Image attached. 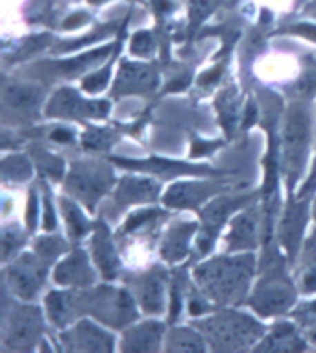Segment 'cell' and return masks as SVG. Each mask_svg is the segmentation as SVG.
<instances>
[{
	"label": "cell",
	"instance_id": "obj_11",
	"mask_svg": "<svg viewBox=\"0 0 316 353\" xmlns=\"http://www.w3.org/2000/svg\"><path fill=\"white\" fill-rule=\"evenodd\" d=\"M35 333H37V319H35L34 314H30V316L19 320L17 324H15L10 341L23 344V346H28L30 342L34 341Z\"/></svg>",
	"mask_w": 316,
	"mask_h": 353
},
{
	"label": "cell",
	"instance_id": "obj_3",
	"mask_svg": "<svg viewBox=\"0 0 316 353\" xmlns=\"http://www.w3.org/2000/svg\"><path fill=\"white\" fill-rule=\"evenodd\" d=\"M45 270L30 257H24L23 261H19L17 265L12 270V281L13 289H17L19 294L32 296L35 289L39 287V283L45 278Z\"/></svg>",
	"mask_w": 316,
	"mask_h": 353
},
{
	"label": "cell",
	"instance_id": "obj_6",
	"mask_svg": "<svg viewBox=\"0 0 316 353\" xmlns=\"http://www.w3.org/2000/svg\"><path fill=\"white\" fill-rule=\"evenodd\" d=\"M154 74L144 67H133V65H124L121 80L117 81V91H135V89H146L154 85Z\"/></svg>",
	"mask_w": 316,
	"mask_h": 353
},
{
	"label": "cell",
	"instance_id": "obj_26",
	"mask_svg": "<svg viewBox=\"0 0 316 353\" xmlns=\"http://www.w3.org/2000/svg\"><path fill=\"white\" fill-rule=\"evenodd\" d=\"M35 216H37V208H35V196L32 194V198H30V203H28V216H26V219H28L30 230L34 228Z\"/></svg>",
	"mask_w": 316,
	"mask_h": 353
},
{
	"label": "cell",
	"instance_id": "obj_8",
	"mask_svg": "<svg viewBox=\"0 0 316 353\" xmlns=\"http://www.w3.org/2000/svg\"><path fill=\"white\" fill-rule=\"evenodd\" d=\"M87 278L89 276H87L86 265H83V259L80 255H75V257L65 261L63 265L58 268V272H56V279L59 283H81Z\"/></svg>",
	"mask_w": 316,
	"mask_h": 353
},
{
	"label": "cell",
	"instance_id": "obj_18",
	"mask_svg": "<svg viewBox=\"0 0 316 353\" xmlns=\"http://www.w3.org/2000/svg\"><path fill=\"white\" fill-rule=\"evenodd\" d=\"M215 6V0H190V17L195 23H200Z\"/></svg>",
	"mask_w": 316,
	"mask_h": 353
},
{
	"label": "cell",
	"instance_id": "obj_34",
	"mask_svg": "<svg viewBox=\"0 0 316 353\" xmlns=\"http://www.w3.org/2000/svg\"><path fill=\"white\" fill-rule=\"evenodd\" d=\"M316 185V163H315V172H313V176H310L309 178V183H307V185H305V189L304 191H302V194H305V192L309 191V189H313V187Z\"/></svg>",
	"mask_w": 316,
	"mask_h": 353
},
{
	"label": "cell",
	"instance_id": "obj_14",
	"mask_svg": "<svg viewBox=\"0 0 316 353\" xmlns=\"http://www.w3.org/2000/svg\"><path fill=\"white\" fill-rule=\"evenodd\" d=\"M6 100L13 108L24 110V108H32L37 102V93L28 87H12V89H8Z\"/></svg>",
	"mask_w": 316,
	"mask_h": 353
},
{
	"label": "cell",
	"instance_id": "obj_15",
	"mask_svg": "<svg viewBox=\"0 0 316 353\" xmlns=\"http://www.w3.org/2000/svg\"><path fill=\"white\" fill-rule=\"evenodd\" d=\"M143 305L150 313H157L161 307V285L157 279H150L143 289Z\"/></svg>",
	"mask_w": 316,
	"mask_h": 353
},
{
	"label": "cell",
	"instance_id": "obj_36",
	"mask_svg": "<svg viewBox=\"0 0 316 353\" xmlns=\"http://www.w3.org/2000/svg\"><path fill=\"white\" fill-rule=\"evenodd\" d=\"M305 283H307V289H316V270H313V272H310V276L307 278V281H305Z\"/></svg>",
	"mask_w": 316,
	"mask_h": 353
},
{
	"label": "cell",
	"instance_id": "obj_24",
	"mask_svg": "<svg viewBox=\"0 0 316 353\" xmlns=\"http://www.w3.org/2000/svg\"><path fill=\"white\" fill-rule=\"evenodd\" d=\"M152 214H154V211H144V213L137 214V216H132V219L128 220V230H132V228H137L139 224H143L144 220H148Z\"/></svg>",
	"mask_w": 316,
	"mask_h": 353
},
{
	"label": "cell",
	"instance_id": "obj_22",
	"mask_svg": "<svg viewBox=\"0 0 316 353\" xmlns=\"http://www.w3.org/2000/svg\"><path fill=\"white\" fill-rule=\"evenodd\" d=\"M106 81H108V72H100V74L91 76L89 80H86L83 87L87 91H98V89H102L106 85Z\"/></svg>",
	"mask_w": 316,
	"mask_h": 353
},
{
	"label": "cell",
	"instance_id": "obj_5",
	"mask_svg": "<svg viewBox=\"0 0 316 353\" xmlns=\"http://www.w3.org/2000/svg\"><path fill=\"white\" fill-rule=\"evenodd\" d=\"M70 189L80 194L87 203L95 202L98 194L106 189V181L91 172H76L70 176Z\"/></svg>",
	"mask_w": 316,
	"mask_h": 353
},
{
	"label": "cell",
	"instance_id": "obj_10",
	"mask_svg": "<svg viewBox=\"0 0 316 353\" xmlns=\"http://www.w3.org/2000/svg\"><path fill=\"white\" fill-rule=\"evenodd\" d=\"M201 198L200 187L196 185H174L165 196L168 205H190Z\"/></svg>",
	"mask_w": 316,
	"mask_h": 353
},
{
	"label": "cell",
	"instance_id": "obj_16",
	"mask_svg": "<svg viewBox=\"0 0 316 353\" xmlns=\"http://www.w3.org/2000/svg\"><path fill=\"white\" fill-rule=\"evenodd\" d=\"M190 232H192V226L187 224V228L178 230V239H176V241L170 239V243L165 246V254H167L168 259H178V257H181V255L185 254V239H187V235H189Z\"/></svg>",
	"mask_w": 316,
	"mask_h": 353
},
{
	"label": "cell",
	"instance_id": "obj_1",
	"mask_svg": "<svg viewBox=\"0 0 316 353\" xmlns=\"http://www.w3.org/2000/svg\"><path fill=\"white\" fill-rule=\"evenodd\" d=\"M307 135H309L307 119L302 111H293V115L288 117L287 128H285V139H283L285 167L290 174L298 172L299 165L304 161Z\"/></svg>",
	"mask_w": 316,
	"mask_h": 353
},
{
	"label": "cell",
	"instance_id": "obj_37",
	"mask_svg": "<svg viewBox=\"0 0 316 353\" xmlns=\"http://www.w3.org/2000/svg\"><path fill=\"white\" fill-rule=\"evenodd\" d=\"M200 305H198V303H190V313L192 314H200Z\"/></svg>",
	"mask_w": 316,
	"mask_h": 353
},
{
	"label": "cell",
	"instance_id": "obj_20",
	"mask_svg": "<svg viewBox=\"0 0 316 353\" xmlns=\"http://www.w3.org/2000/svg\"><path fill=\"white\" fill-rule=\"evenodd\" d=\"M252 232H253L252 224H250L246 219H239L235 222V228H233V235H231V239L237 237V241H242V244H248Z\"/></svg>",
	"mask_w": 316,
	"mask_h": 353
},
{
	"label": "cell",
	"instance_id": "obj_9",
	"mask_svg": "<svg viewBox=\"0 0 316 353\" xmlns=\"http://www.w3.org/2000/svg\"><path fill=\"white\" fill-rule=\"evenodd\" d=\"M95 254H97V261L102 272L106 274V278H113L117 270V257L111 250V244L108 243V239H102V235H98L95 239Z\"/></svg>",
	"mask_w": 316,
	"mask_h": 353
},
{
	"label": "cell",
	"instance_id": "obj_25",
	"mask_svg": "<svg viewBox=\"0 0 316 353\" xmlns=\"http://www.w3.org/2000/svg\"><path fill=\"white\" fill-rule=\"evenodd\" d=\"M215 146H217V143H195L192 145V154L195 156H201V154H206V152H209Z\"/></svg>",
	"mask_w": 316,
	"mask_h": 353
},
{
	"label": "cell",
	"instance_id": "obj_19",
	"mask_svg": "<svg viewBox=\"0 0 316 353\" xmlns=\"http://www.w3.org/2000/svg\"><path fill=\"white\" fill-rule=\"evenodd\" d=\"M108 54H110V48H100V50H95V52H91V54H86V56H81V58H78V59H72V61H65L61 67H63L65 70L78 69V67H81V65L91 63V61H95V59L103 58V56H108Z\"/></svg>",
	"mask_w": 316,
	"mask_h": 353
},
{
	"label": "cell",
	"instance_id": "obj_21",
	"mask_svg": "<svg viewBox=\"0 0 316 353\" xmlns=\"http://www.w3.org/2000/svg\"><path fill=\"white\" fill-rule=\"evenodd\" d=\"M150 45H152V37L146 32H139L132 41V50L137 54H146L150 50Z\"/></svg>",
	"mask_w": 316,
	"mask_h": 353
},
{
	"label": "cell",
	"instance_id": "obj_7",
	"mask_svg": "<svg viewBox=\"0 0 316 353\" xmlns=\"http://www.w3.org/2000/svg\"><path fill=\"white\" fill-rule=\"evenodd\" d=\"M302 226H304V211H302V208H294V205L288 208L285 220H283V243H285L290 254L298 244Z\"/></svg>",
	"mask_w": 316,
	"mask_h": 353
},
{
	"label": "cell",
	"instance_id": "obj_23",
	"mask_svg": "<svg viewBox=\"0 0 316 353\" xmlns=\"http://www.w3.org/2000/svg\"><path fill=\"white\" fill-rule=\"evenodd\" d=\"M83 143H86V146H89V148H102V146H108V141L103 139V134H87Z\"/></svg>",
	"mask_w": 316,
	"mask_h": 353
},
{
	"label": "cell",
	"instance_id": "obj_27",
	"mask_svg": "<svg viewBox=\"0 0 316 353\" xmlns=\"http://www.w3.org/2000/svg\"><path fill=\"white\" fill-rule=\"evenodd\" d=\"M52 139L59 141V143H69V141L72 139V134L67 132V130H58V132L52 134Z\"/></svg>",
	"mask_w": 316,
	"mask_h": 353
},
{
	"label": "cell",
	"instance_id": "obj_2",
	"mask_svg": "<svg viewBox=\"0 0 316 353\" xmlns=\"http://www.w3.org/2000/svg\"><path fill=\"white\" fill-rule=\"evenodd\" d=\"M108 108H110L108 102H91V104H86V102H81L78 94L65 89V91H61V93L54 97L48 113H50V115L102 117L108 113Z\"/></svg>",
	"mask_w": 316,
	"mask_h": 353
},
{
	"label": "cell",
	"instance_id": "obj_13",
	"mask_svg": "<svg viewBox=\"0 0 316 353\" xmlns=\"http://www.w3.org/2000/svg\"><path fill=\"white\" fill-rule=\"evenodd\" d=\"M155 187L150 181L144 180H126L121 187V196H128V200H141V198L152 196Z\"/></svg>",
	"mask_w": 316,
	"mask_h": 353
},
{
	"label": "cell",
	"instance_id": "obj_29",
	"mask_svg": "<svg viewBox=\"0 0 316 353\" xmlns=\"http://www.w3.org/2000/svg\"><path fill=\"white\" fill-rule=\"evenodd\" d=\"M56 224V220H54V213H52L50 205L46 203V211H45V228L46 230H52Z\"/></svg>",
	"mask_w": 316,
	"mask_h": 353
},
{
	"label": "cell",
	"instance_id": "obj_28",
	"mask_svg": "<svg viewBox=\"0 0 316 353\" xmlns=\"http://www.w3.org/2000/svg\"><path fill=\"white\" fill-rule=\"evenodd\" d=\"M220 76V67H217L215 70H211V72H206V74L201 76V83H213V81H217V78Z\"/></svg>",
	"mask_w": 316,
	"mask_h": 353
},
{
	"label": "cell",
	"instance_id": "obj_33",
	"mask_svg": "<svg viewBox=\"0 0 316 353\" xmlns=\"http://www.w3.org/2000/svg\"><path fill=\"white\" fill-rule=\"evenodd\" d=\"M81 23H83V15H78V17H70V21H67L65 26H67V28H72V26H78V24Z\"/></svg>",
	"mask_w": 316,
	"mask_h": 353
},
{
	"label": "cell",
	"instance_id": "obj_4",
	"mask_svg": "<svg viewBox=\"0 0 316 353\" xmlns=\"http://www.w3.org/2000/svg\"><path fill=\"white\" fill-rule=\"evenodd\" d=\"M219 327H215L213 333L219 336L220 341H224L226 344H241V342L248 341V339H253V335L257 333V327L250 320L242 319V316H237V319L230 320H215Z\"/></svg>",
	"mask_w": 316,
	"mask_h": 353
},
{
	"label": "cell",
	"instance_id": "obj_12",
	"mask_svg": "<svg viewBox=\"0 0 316 353\" xmlns=\"http://www.w3.org/2000/svg\"><path fill=\"white\" fill-rule=\"evenodd\" d=\"M288 296H285L283 292L276 290V292H266L261 298L253 301V305L261 313H276V311H282L288 305Z\"/></svg>",
	"mask_w": 316,
	"mask_h": 353
},
{
	"label": "cell",
	"instance_id": "obj_17",
	"mask_svg": "<svg viewBox=\"0 0 316 353\" xmlns=\"http://www.w3.org/2000/svg\"><path fill=\"white\" fill-rule=\"evenodd\" d=\"M65 205V214H67V219H69V224L70 228H72V233L75 235H81V233L86 232L87 226H86V220H83V216L80 214V211L75 208V205H70L69 202H63Z\"/></svg>",
	"mask_w": 316,
	"mask_h": 353
},
{
	"label": "cell",
	"instance_id": "obj_35",
	"mask_svg": "<svg viewBox=\"0 0 316 353\" xmlns=\"http://www.w3.org/2000/svg\"><path fill=\"white\" fill-rule=\"evenodd\" d=\"M155 6H157V10L159 12H167V10H170V2L168 0H155Z\"/></svg>",
	"mask_w": 316,
	"mask_h": 353
},
{
	"label": "cell",
	"instance_id": "obj_31",
	"mask_svg": "<svg viewBox=\"0 0 316 353\" xmlns=\"http://www.w3.org/2000/svg\"><path fill=\"white\" fill-rule=\"evenodd\" d=\"M187 83H189V80L187 78H184V80H176L172 81L170 85H168V91H181V89H185L187 87Z\"/></svg>",
	"mask_w": 316,
	"mask_h": 353
},
{
	"label": "cell",
	"instance_id": "obj_32",
	"mask_svg": "<svg viewBox=\"0 0 316 353\" xmlns=\"http://www.w3.org/2000/svg\"><path fill=\"white\" fill-rule=\"evenodd\" d=\"M253 117H255V108L250 104V105H248V110H246V117H244V126H250V124H252Z\"/></svg>",
	"mask_w": 316,
	"mask_h": 353
},
{
	"label": "cell",
	"instance_id": "obj_30",
	"mask_svg": "<svg viewBox=\"0 0 316 353\" xmlns=\"http://www.w3.org/2000/svg\"><path fill=\"white\" fill-rule=\"evenodd\" d=\"M298 32H302L304 35H307V37H310L313 41H316V28L315 26H298Z\"/></svg>",
	"mask_w": 316,
	"mask_h": 353
}]
</instances>
